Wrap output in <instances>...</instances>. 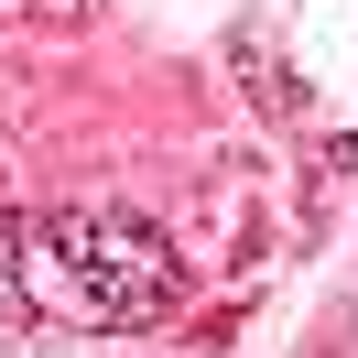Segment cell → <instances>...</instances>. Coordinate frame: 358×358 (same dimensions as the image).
Returning a JSON list of instances; mask_svg holds the SVG:
<instances>
[{"instance_id":"cell-1","label":"cell","mask_w":358,"mask_h":358,"mask_svg":"<svg viewBox=\"0 0 358 358\" xmlns=\"http://www.w3.org/2000/svg\"><path fill=\"white\" fill-rule=\"evenodd\" d=\"M0 250H11L22 304L66 315V326H152V315H174L196 293L174 239L152 217H131V206H55L33 228L0 217Z\"/></svg>"}]
</instances>
